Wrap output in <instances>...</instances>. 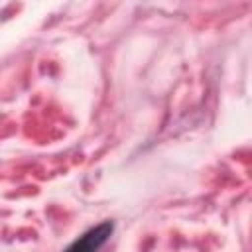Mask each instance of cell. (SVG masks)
Returning a JSON list of instances; mask_svg holds the SVG:
<instances>
[{"mask_svg": "<svg viewBox=\"0 0 252 252\" xmlns=\"http://www.w3.org/2000/svg\"><path fill=\"white\" fill-rule=\"evenodd\" d=\"M112 232H114V222L102 220V222L91 226L89 230H85L81 236H77L63 252H98L108 242Z\"/></svg>", "mask_w": 252, "mask_h": 252, "instance_id": "6da1fadb", "label": "cell"}]
</instances>
